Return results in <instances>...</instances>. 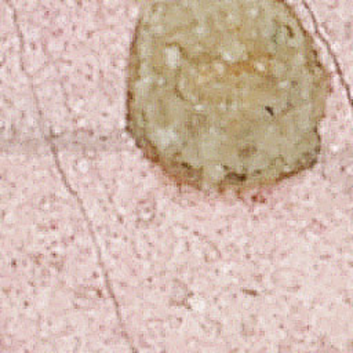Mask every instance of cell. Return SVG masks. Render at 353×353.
<instances>
[{"label":"cell","instance_id":"1","mask_svg":"<svg viewBox=\"0 0 353 353\" xmlns=\"http://www.w3.org/2000/svg\"><path fill=\"white\" fill-rule=\"evenodd\" d=\"M327 90L285 3H150L131 46L127 124L175 182L250 193L317 160Z\"/></svg>","mask_w":353,"mask_h":353}]
</instances>
